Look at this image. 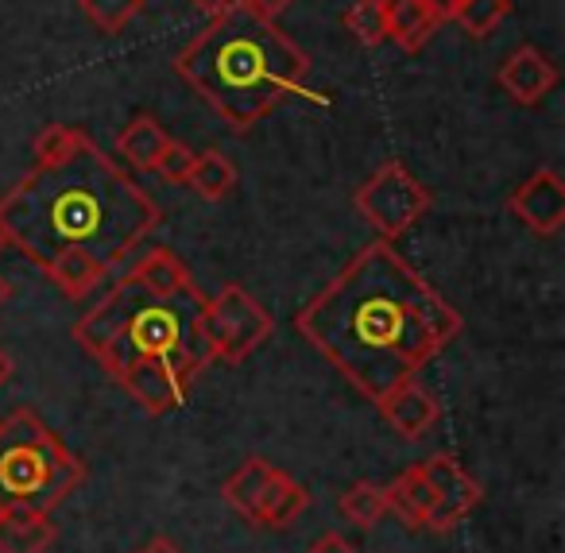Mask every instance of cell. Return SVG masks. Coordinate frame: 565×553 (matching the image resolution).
Segmentation results:
<instances>
[{"label": "cell", "mask_w": 565, "mask_h": 553, "mask_svg": "<svg viewBox=\"0 0 565 553\" xmlns=\"http://www.w3.org/2000/svg\"><path fill=\"white\" fill-rule=\"evenodd\" d=\"M12 375H17V360H12L9 352L0 349V387H4V383H9Z\"/></svg>", "instance_id": "30"}, {"label": "cell", "mask_w": 565, "mask_h": 553, "mask_svg": "<svg viewBox=\"0 0 565 553\" xmlns=\"http://www.w3.org/2000/svg\"><path fill=\"white\" fill-rule=\"evenodd\" d=\"M338 511H341V519H349L353 527L372 530V527H380V519L387 514V496L380 483L356 480L353 488L338 499Z\"/></svg>", "instance_id": "20"}, {"label": "cell", "mask_w": 565, "mask_h": 553, "mask_svg": "<svg viewBox=\"0 0 565 553\" xmlns=\"http://www.w3.org/2000/svg\"><path fill=\"white\" fill-rule=\"evenodd\" d=\"M307 553H361V550H356V545H349L345 538H341V534H333V530H330V534H322V538H318V542L310 545Z\"/></svg>", "instance_id": "27"}, {"label": "cell", "mask_w": 565, "mask_h": 553, "mask_svg": "<svg viewBox=\"0 0 565 553\" xmlns=\"http://www.w3.org/2000/svg\"><path fill=\"white\" fill-rule=\"evenodd\" d=\"M167 140H171V136H167V128L159 125L151 113H136L117 132V156L125 159L132 171H156Z\"/></svg>", "instance_id": "15"}, {"label": "cell", "mask_w": 565, "mask_h": 553, "mask_svg": "<svg viewBox=\"0 0 565 553\" xmlns=\"http://www.w3.org/2000/svg\"><path fill=\"white\" fill-rule=\"evenodd\" d=\"M140 553H182V550H179V542H174V538H167V534H156V538H151L148 545H143Z\"/></svg>", "instance_id": "28"}, {"label": "cell", "mask_w": 565, "mask_h": 553, "mask_svg": "<svg viewBox=\"0 0 565 553\" xmlns=\"http://www.w3.org/2000/svg\"><path fill=\"white\" fill-rule=\"evenodd\" d=\"M384 17H387V40L399 43L407 55L423 51L434 40L446 17L434 9L430 0H384Z\"/></svg>", "instance_id": "12"}, {"label": "cell", "mask_w": 565, "mask_h": 553, "mask_svg": "<svg viewBox=\"0 0 565 553\" xmlns=\"http://www.w3.org/2000/svg\"><path fill=\"white\" fill-rule=\"evenodd\" d=\"M430 4H434V9H438V12H441V17H446V20H449V12H454V9H457V4H461V0H430Z\"/></svg>", "instance_id": "31"}, {"label": "cell", "mask_w": 565, "mask_h": 553, "mask_svg": "<svg viewBox=\"0 0 565 553\" xmlns=\"http://www.w3.org/2000/svg\"><path fill=\"white\" fill-rule=\"evenodd\" d=\"M43 275L55 283L58 295H66L71 302H82V298L102 287V279H109V267L97 264L86 252H63V256H55L43 267Z\"/></svg>", "instance_id": "17"}, {"label": "cell", "mask_w": 565, "mask_h": 553, "mask_svg": "<svg viewBox=\"0 0 565 553\" xmlns=\"http://www.w3.org/2000/svg\"><path fill=\"white\" fill-rule=\"evenodd\" d=\"M423 472L434 488V507H430V519H426L423 530H438V534L457 530L472 511H477L480 499H484L480 483L465 472V465L454 457V453H434L430 460H423Z\"/></svg>", "instance_id": "8"}, {"label": "cell", "mask_w": 565, "mask_h": 553, "mask_svg": "<svg viewBox=\"0 0 565 553\" xmlns=\"http://www.w3.org/2000/svg\"><path fill=\"white\" fill-rule=\"evenodd\" d=\"M86 20L97 28V32L117 35L125 24H132V17L143 9V0H78Z\"/></svg>", "instance_id": "23"}, {"label": "cell", "mask_w": 565, "mask_h": 553, "mask_svg": "<svg viewBox=\"0 0 565 553\" xmlns=\"http://www.w3.org/2000/svg\"><path fill=\"white\" fill-rule=\"evenodd\" d=\"M387 496V511H395L411 530H423L426 519H430V507H434V488L426 480L423 465H411L395 476L392 483L384 488Z\"/></svg>", "instance_id": "16"}, {"label": "cell", "mask_w": 565, "mask_h": 553, "mask_svg": "<svg viewBox=\"0 0 565 553\" xmlns=\"http://www.w3.org/2000/svg\"><path fill=\"white\" fill-rule=\"evenodd\" d=\"M156 198L89 136L58 163L32 167L0 198L9 248L47 267L63 252H86L113 272L159 228Z\"/></svg>", "instance_id": "2"}, {"label": "cell", "mask_w": 565, "mask_h": 553, "mask_svg": "<svg viewBox=\"0 0 565 553\" xmlns=\"http://www.w3.org/2000/svg\"><path fill=\"white\" fill-rule=\"evenodd\" d=\"M205 298H159L140 275L128 267L117 287L74 326V341L113 375L128 372L140 360L163 357H190V352H210L194 341V310ZM213 364V360H210Z\"/></svg>", "instance_id": "4"}, {"label": "cell", "mask_w": 565, "mask_h": 553, "mask_svg": "<svg viewBox=\"0 0 565 553\" xmlns=\"http://www.w3.org/2000/svg\"><path fill=\"white\" fill-rule=\"evenodd\" d=\"M174 74L233 132H248L279 102L302 94L310 59L275 20H259L233 0L174 55Z\"/></svg>", "instance_id": "3"}, {"label": "cell", "mask_w": 565, "mask_h": 553, "mask_svg": "<svg viewBox=\"0 0 565 553\" xmlns=\"http://www.w3.org/2000/svg\"><path fill=\"white\" fill-rule=\"evenodd\" d=\"M353 205L372 228H376L380 241H399L418 217H426L434 205V194L399 163V159H387L376 171L364 179V187L353 194Z\"/></svg>", "instance_id": "7"}, {"label": "cell", "mask_w": 565, "mask_h": 553, "mask_svg": "<svg viewBox=\"0 0 565 553\" xmlns=\"http://www.w3.org/2000/svg\"><path fill=\"white\" fill-rule=\"evenodd\" d=\"M9 298H12V283L4 279V275H0V306L9 302Z\"/></svg>", "instance_id": "32"}, {"label": "cell", "mask_w": 565, "mask_h": 553, "mask_svg": "<svg viewBox=\"0 0 565 553\" xmlns=\"http://www.w3.org/2000/svg\"><path fill=\"white\" fill-rule=\"evenodd\" d=\"M190 4H194L198 12H202V17H221V12L228 9V4H233V0H190Z\"/></svg>", "instance_id": "29"}, {"label": "cell", "mask_w": 565, "mask_h": 553, "mask_svg": "<svg viewBox=\"0 0 565 553\" xmlns=\"http://www.w3.org/2000/svg\"><path fill=\"white\" fill-rule=\"evenodd\" d=\"M307 507H310V491L302 488L299 480H291L282 468H275L264 496H259V503H256V522H252V527L282 530V527H291Z\"/></svg>", "instance_id": "14"}, {"label": "cell", "mask_w": 565, "mask_h": 553, "mask_svg": "<svg viewBox=\"0 0 565 553\" xmlns=\"http://www.w3.org/2000/svg\"><path fill=\"white\" fill-rule=\"evenodd\" d=\"M295 329L349 387L376 403L441 357L465 321L392 241H376L302 306Z\"/></svg>", "instance_id": "1"}, {"label": "cell", "mask_w": 565, "mask_h": 553, "mask_svg": "<svg viewBox=\"0 0 565 553\" xmlns=\"http://www.w3.org/2000/svg\"><path fill=\"white\" fill-rule=\"evenodd\" d=\"M182 187H190L198 198H205V202H225V198L233 194V187H236V167L228 163L217 148L198 151L194 167H190V174H186V182H182Z\"/></svg>", "instance_id": "19"}, {"label": "cell", "mask_w": 565, "mask_h": 553, "mask_svg": "<svg viewBox=\"0 0 565 553\" xmlns=\"http://www.w3.org/2000/svg\"><path fill=\"white\" fill-rule=\"evenodd\" d=\"M345 28L364 43V47H380V43L387 40L384 0H356L353 9L345 12Z\"/></svg>", "instance_id": "22"}, {"label": "cell", "mask_w": 565, "mask_h": 553, "mask_svg": "<svg viewBox=\"0 0 565 553\" xmlns=\"http://www.w3.org/2000/svg\"><path fill=\"white\" fill-rule=\"evenodd\" d=\"M271 472H275L271 460L248 457V460H244V465L236 468V472L225 480L221 496H225V503L233 507V511L241 514V519L256 522V503H259V496H264V488H267V480H271Z\"/></svg>", "instance_id": "18"}, {"label": "cell", "mask_w": 565, "mask_h": 553, "mask_svg": "<svg viewBox=\"0 0 565 553\" xmlns=\"http://www.w3.org/2000/svg\"><path fill=\"white\" fill-rule=\"evenodd\" d=\"M190 167H194V151H190L186 143H179V140H167L163 156H159V163H156L159 179L171 182V187H182V182H186V174H190Z\"/></svg>", "instance_id": "25"}, {"label": "cell", "mask_w": 565, "mask_h": 553, "mask_svg": "<svg viewBox=\"0 0 565 553\" xmlns=\"http://www.w3.org/2000/svg\"><path fill=\"white\" fill-rule=\"evenodd\" d=\"M190 329H194V341L210 352L213 364L217 360L221 364H244L275 333V318L241 283H225L217 295L198 306Z\"/></svg>", "instance_id": "6"}, {"label": "cell", "mask_w": 565, "mask_h": 553, "mask_svg": "<svg viewBox=\"0 0 565 553\" xmlns=\"http://www.w3.org/2000/svg\"><path fill=\"white\" fill-rule=\"evenodd\" d=\"M86 483V460L63 445V437L35 411L0 418V511L51 514Z\"/></svg>", "instance_id": "5"}, {"label": "cell", "mask_w": 565, "mask_h": 553, "mask_svg": "<svg viewBox=\"0 0 565 553\" xmlns=\"http://www.w3.org/2000/svg\"><path fill=\"white\" fill-rule=\"evenodd\" d=\"M508 210L534 236H557L565 228V179L554 167H539L531 179L511 190Z\"/></svg>", "instance_id": "9"}, {"label": "cell", "mask_w": 565, "mask_h": 553, "mask_svg": "<svg viewBox=\"0 0 565 553\" xmlns=\"http://www.w3.org/2000/svg\"><path fill=\"white\" fill-rule=\"evenodd\" d=\"M495 82H500V89L515 105H539L542 97L557 86V66L550 63L546 51L523 43V47H515L508 59H503Z\"/></svg>", "instance_id": "11"}, {"label": "cell", "mask_w": 565, "mask_h": 553, "mask_svg": "<svg viewBox=\"0 0 565 553\" xmlns=\"http://www.w3.org/2000/svg\"><path fill=\"white\" fill-rule=\"evenodd\" d=\"M241 4H244L248 12H256L259 20H279L282 12L291 9L295 0H241Z\"/></svg>", "instance_id": "26"}, {"label": "cell", "mask_w": 565, "mask_h": 553, "mask_svg": "<svg viewBox=\"0 0 565 553\" xmlns=\"http://www.w3.org/2000/svg\"><path fill=\"white\" fill-rule=\"evenodd\" d=\"M508 17H511V0H461V4L449 12V20H457L461 32L472 35V40L492 35Z\"/></svg>", "instance_id": "21"}, {"label": "cell", "mask_w": 565, "mask_h": 553, "mask_svg": "<svg viewBox=\"0 0 565 553\" xmlns=\"http://www.w3.org/2000/svg\"><path fill=\"white\" fill-rule=\"evenodd\" d=\"M58 538V527L43 511H0V553H47Z\"/></svg>", "instance_id": "13"}, {"label": "cell", "mask_w": 565, "mask_h": 553, "mask_svg": "<svg viewBox=\"0 0 565 553\" xmlns=\"http://www.w3.org/2000/svg\"><path fill=\"white\" fill-rule=\"evenodd\" d=\"M82 128H71V125H47L40 136H35L32 151H35V167H47V163H58L74 151V143L82 140Z\"/></svg>", "instance_id": "24"}, {"label": "cell", "mask_w": 565, "mask_h": 553, "mask_svg": "<svg viewBox=\"0 0 565 553\" xmlns=\"http://www.w3.org/2000/svg\"><path fill=\"white\" fill-rule=\"evenodd\" d=\"M9 248V233H4V225H0V252Z\"/></svg>", "instance_id": "33"}, {"label": "cell", "mask_w": 565, "mask_h": 553, "mask_svg": "<svg viewBox=\"0 0 565 553\" xmlns=\"http://www.w3.org/2000/svg\"><path fill=\"white\" fill-rule=\"evenodd\" d=\"M372 406L384 414V422L403 437V442L426 437V429H434V422L441 418V403L418 380L395 383V387H387Z\"/></svg>", "instance_id": "10"}]
</instances>
